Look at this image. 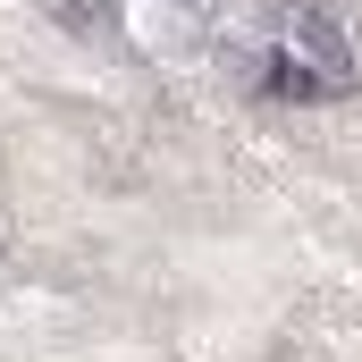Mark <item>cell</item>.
Returning <instances> with one entry per match:
<instances>
[{
    "label": "cell",
    "instance_id": "cell-1",
    "mask_svg": "<svg viewBox=\"0 0 362 362\" xmlns=\"http://www.w3.org/2000/svg\"><path fill=\"white\" fill-rule=\"evenodd\" d=\"M219 59L245 76V85L278 93V101H346L362 85V59H354V34L312 8V0H278V8H219Z\"/></svg>",
    "mask_w": 362,
    "mask_h": 362
}]
</instances>
